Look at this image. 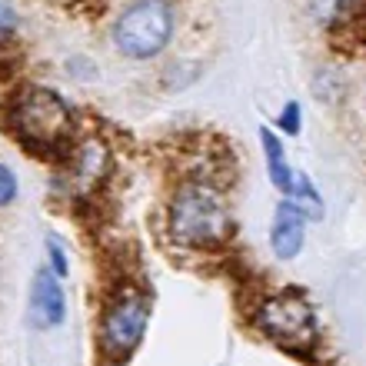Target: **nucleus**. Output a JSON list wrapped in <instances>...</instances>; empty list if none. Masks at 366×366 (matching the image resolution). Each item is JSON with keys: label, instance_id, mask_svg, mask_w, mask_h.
I'll list each match as a JSON object with an SVG mask.
<instances>
[{"label": "nucleus", "instance_id": "obj_9", "mask_svg": "<svg viewBox=\"0 0 366 366\" xmlns=\"http://www.w3.org/2000/svg\"><path fill=\"white\" fill-rule=\"evenodd\" d=\"M260 147H263V167H267L270 187L280 196H290L293 187H296V167L287 157V147H283V137L273 127H260Z\"/></svg>", "mask_w": 366, "mask_h": 366}, {"label": "nucleus", "instance_id": "obj_10", "mask_svg": "<svg viewBox=\"0 0 366 366\" xmlns=\"http://www.w3.org/2000/svg\"><path fill=\"white\" fill-rule=\"evenodd\" d=\"M287 200H293V204L303 210V216L310 220V223H316V220H323L326 206H323V194H320V187L306 177L303 170H296V187H293V194L287 196Z\"/></svg>", "mask_w": 366, "mask_h": 366}, {"label": "nucleus", "instance_id": "obj_16", "mask_svg": "<svg viewBox=\"0 0 366 366\" xmlns=\"http://www.w3.org/2000/svg\"><path fill=\"white\" fill-rule=\"evenodd\" d=\"M17 194H21V183H17L13 170L7 167V163H0V210L11 206L13 200H17Z\"/></svg>", "mask_w": 366, "mask_h": 366}, {"label": "nucleus", "instance_id": "obj_7", "mask_svg": "<svg viewBox=\"0 0 366 366\" xmlns=\"http://www.w3.org/2000/svg\"><path fill=\"white\" fill-rule=\"evenodd\" d=\"M110 177V150L107 143L97 137L74 143V150L67 153V183L77 194H94L100 183Z\"/></svg>", "mask_w": 366, "mask_h": 366}, {"label": "nucleus", "instance_id": "obj_12", "mask_svg": "<svg viewBox=\"0 0 366 366\" xmlns=\"http://www.w3.org/2000/svg\"><path fill=\"white\" fill-rule=\"evenodd\" d=\"M313 94H316V100H323V104L340 100V94H343V74L333 70V67H320L313 74Z\"/></svg>", "mask_w": 366, "mask_h": 366}, {"label": "nucleus", "instance_id": "obj_1", "mask_svg": "<svg viewBox=\"0 0 366 366\" xmlns=\"http://www.w3.org/2000/svg\"><path fill=\"white\" fill-rule=\"evenodd\" d=\"M233 206L210 177H183L167 200V233L177 247L214 253L233 240Z\"/></svg>", "mask_w": 366, "mask_h": 366}, {"label": "nucleus", "instance_id": "obj_14", "mask_svg": "<svg viewBox=\"0 0 366 366\" xmlns=\"http://www.w3.org/2000/svg\"><path fill=\"white\" fill-rule=\"evenodd\" d=\"M43 253H47V267L54 270L60 280H67V277H70V253H67V247L54 237V233L43 240Z\"/></svg>", "mask_w": 366, "mask_h": 366}, {"label": "nucleus", "instance_id": "obj_8", "mask_svg": "<svg viewBox=\"0 0 366 366\" xmlns=\"http://www.w3.org/2000/svg\"><path fill=\"white\" fill-rule=\"evenodd\" d=\"M67 320V290L64 280L43 263L30 283V323L37 330H54Z\"/></svg>", "mask_w": 366, "mask_h": 366}, {"label": "nucleus", "instance_id": "obj_6", "mask_svg": "<svg viewBox=\"0 0 366 366\" xmlns=\"http://www.w3.org/2000/svg\"><path fill=\"white\" fill-rule=\"evenodd\" d=\"M306 226H310V220L303 216L300 206L287 200V196H280V204L273 206V220H270V233H267L270 253L280 263H293L306 247Z\"/></svg>", "mask_w": 366, "mask_h": 366}, {"label": "nucleus", "instance_id": "obj_3", "mask_svg": "<svg viewBox=\"0 0 366 366\" xmlns=\"http://www.w3.org/2000/svg\"><path fill=\"white\" fill-rule=\"evenodd\" d=\"M177 7L173 0H130L110 23V43L120 57L133 64H147L173 43Z\"/></svg>", "mask_w": 366, "mask_h": 366}, {"label": "nucleus", "instance_id": "obj_2", "mask_svg": "<svg viewBox=\"0 0 366 366\" xmlns=\"http://www.w3.org/2000/svg\"><path fill=\"white\" fill-rule=\"evenodd\" d=\"M11 130L27 150L67 160L74 140V110L50 87H21L11 97Z\"/></svg>", "mask_w": 366, "mask_h": 366}, {"label": "nucleus", "instance_id": "obj_15", "mask_svg": "<svg viewBox=\"0 0 366 366\" xmlns=\"http://www.w3.org/2000/svg\"><path fill=\"white\" fill-rule=\"evenodd\" d=\"M21 30V17L13 11L11 0H0V43L13 40V33Z\"/></svg>", "mask_w": 366, "mask_h": 366}, {"label": "nucleus", "instance_id": "obj_5", "mask_svg": "<svg viewBox=\"0 0 366 366\" xmlns=\"http://www.w3.org/2000/svg\"><path fill=\"white\" fill-rule=\"evenodd\" d=\"M253 326L267 336L270 343L283 346L290 353H300L320 340V316L316 306L303 290H277L267 293L257 303Z\"/></svg>", "mask_w": 366, "mask_h": 366}, {"label": "nucleus", "instance_id": "obj_13", "mask_svg": "<svg viewBox=\"0 0 366 366\" xmlns=\"http://www.w3.org/2000/svg\"><path fill=\"white\" fill-rule=\"evenodd\" d=\"M273 123H277L273 130H277L280 137H300L303 133V104L300 100H287Z\"/></svg>", "mask_w": 366, "mask_h": 366}, {"label": "nucleus", "instance_id": "obj_17", "mask_svg": "<svg viewBox=\"0 0 366 366\" xmlns=\"http://www.w3.org/2000/svg\"><path fill=\"white\" fill-rule=\"evenodd\" d=\"M363 107H366V90H363Z\"/></svg>", "mask_w": 366, "mask_h": 366}, {"label": "nucleus", "instance_id": "obj_11", "mask_svg": "<svg viewBox=\"0 0 366 366\" xmlns=\"http://www.w3.org/2000/svg\"><path fill=\"white\" fill-rule=\"evenodd\" d=\"M350 7H353V0H310V17L316 27H333L350 13Z\"/></svg>", "mask_w": 366, "mask_h": 366}, {"label": "nucleus", "instance_id": "obj_4", "mask_svg": "<svg viewBox=\"0 0 366 366\" xmlns=\"http://www.w3.org/2000/svg\"><path fill=\"white\" fill-rule=\"evenodd\" d=\"M153 316V300L150 293L140 287H117L104 300L100 310V323H97V350L100 360L107 366H123L130 356L137 353V346L147 336Z\"/></svg>", "mask_w": 366, "mask_h": 366}]
</instances>
